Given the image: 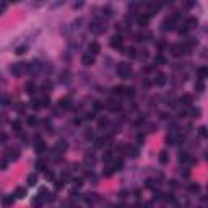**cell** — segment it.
I'll use <instances>...</instances> for the list:
<instances>
[{"mask_svg": "<svg viewBox=\"0 0 208 208\" xmlns=\"http://www.w3.org/2000/svg\"><path fill=\"white\" fill-rule=\"evenodd\" d=\"M195 86H197V90H200V91H202V90H203V83H197V85H195Z\"/></svg>", "mask_w": 208, "mask_h": 208, "instance_id": "13", "label": "cell"}, {"mask_svg": "<svg viewBox=\"0 0 208 208\" xmlns=\"http://www.w3.org/2000/svg\"><path fill=\"white\" fill-rule=\"evenodd\" d=\"M68 104H70V99H62L60 101V106H62V107H68Z\"/></svg>", "mask_w": 208, "mask_h": 208, "instance_id": "8", "label": "cell"}, {"mask_svg": "<svg viewBox=\"0 0 208 208\" xmlns=\"http://www.w3.org/2000/svg\"><path fill=\"white\" fill-rule=\"evenodd\" d=\"M111 46H112V47H122V37L120 36H114L112 41H111Z\"/></svg>", "mask_w": 208, "mask_h": 208, "instance_id": "2", "label": "cell"}, {"mask_svg": "<svg viewBox=\"0 0 208 208\" xmlns=\"http://www.w3.org/2000/svg\"><path fill=\"white\" fill-rule=\"evenodd\" d=\"M34 181H36V176H29L28 182H29V184H34Z\"/></svg>", "mask_w": 208, "mask_h": 208, "instance_id": "11", "label": "cell"}, {"mask_svg": "<svg viewBox=\"0 0 208 208\" xmlns=\"http://www.w3.org/2000/svg\"><path fill=\"white\" fill-rule=\"evenodd\" d=\"M93 52V54H98L99 52V44H96V42H93V44L90 46V54Z\"/></svg>", "mask_w": 208, "mask_h": 208, "instance_id": "4", "label": "cell"}, {"mask_svg": "<svg viewBox=\"0 0 208 208\" xmlns=\"http://www.w3.org/2000/svg\"><path fill=\"white\" fill-rule=\"evenodd\" d=\"M25 49H26V47H18V49H16V52H18V54H23V51H25Z\"/></svg>", "mask_w": 208, "mask_h": 208, "instance_id": "15", "label": "cell"}, {"mask_svg": "<svg viewBox=\"0 0 208 208\" xmlns=\"http://www.w3.org/2000/svg\"><path fill=\"white\" fill-rule=\"evenodd\" d=\"M198 75H200V76H208V68H200Z\"/></svg>", "mask_w": 208, "mask_h": 208, "instance_id": "7", "label": "cell"}, {"mask_svg": "<svg viewBox=\"0 0 208 208\" xmlns=\"http://www.w3.org/2000/svg\"><path fill=\"white\" fill-rule=\"evenodd\" d=\"M81 62L85 63V65H91V63L94 62V59H93V55H91V54H88V55H83Z\"/></svg>", "mask_w": 208, "mask_h": 208, "instance_id": "3", "label": "cell"}, {"mask_svg": "<svg viewBox=\"0 0 208 208\" xmlns=\"http://www.w3.org/2000/svg\"><path fill=\"white\" fill-rule=\"evenodd\" d=\"M28 124H29V125H34V124H36V119H34V117H29V119H28Z\"/></svg>", "mask_w": 208, "mask_h": 208, "instance_id": "9", "label": "cell"}, {"mask_svg": "<svg viewBox=\"0 0 208 208\" xmlns=\"http://www.w3.org/2000/svg\"><path fill=\"white\" fill-rule=\"evenodd\" d=\"M130 72H132V68H130V65H127V63H120V65L117 67V73L122 76V78L128 76V75H130Z\"/></svg>", "mask_w": 208, "mask_h": 208, "instance_id": "1", "label": "cell"}, {"mask_svg": "<svg viewBox=\"0 0 208 208\" xmlns=\"http://www.w3.org/2000/svg\"><path fill=\"white\" fill-rule=\"evenodd\" d=\"M156 83H158V85H164V83H166V75H164V73H158Z\"/></svg>", "mask_w": 208, "mask_h": 208, "instance_id": "5", "label": "cell"}, {"mask_svg": "<svg viewBox=\"0 0 208 208\" xmlns=\"http://www.w3.org/2000/svg\"><path fill=\"white\" fill-rule=\"evenodd\" d=\"M125 54H127V55H130V57H135V49H133V47H128Z\"/></svg>", "mask_w": 208, "mask_h": 208, "instance_id": "6", "label": "cell"}, {"mask_svg": "<svg viewBox=\"0 0 208 208\" xmlns=\"http://www.w3.org/2000/svg\"><path fill=\"white\" fill-rule=\"evenodd\" d=\"M159 159H161V163H166V153H161V158H159Z\"/></svg>", "mask_w": 208, "mask_h": 208, "instance_id": "14", "label": "cell"}, {"mask_svg": "<svg viewBox=\"0 0 208 208\" xmlns=\"http://www.w3.org/2000/svg\"><path fill=\"white\" fill-rule=\"evenodd\" d=\"M23 193H25V190H23V189H18V190H16V197H23Z\"/></svg>", "mask_w": 208, "mask_h": 208, "instance_id": "10", "label": "cell"}, {"mask_svg": "<svg viewBox=\"0 0 208 208\" xmlns=\"http://www.w3.org/2000/svg\"><path fill=\"white\" fill-rule=\"evenodd\" d=\"M181 101H184V102H190V101H192V98H190V96H184Z\"/></svg>", "mask_w": 208, "mask_h": 208, "instance_id": "12", "label": "cell"}]
</instances>
